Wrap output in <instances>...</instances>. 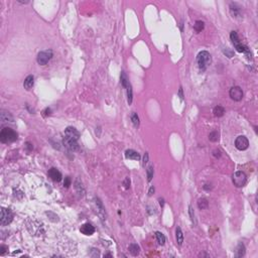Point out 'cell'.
<instances>
[{
	"label": "cell",
	"instance_id": "8",
	"mask_svg": "<svg viewBox=\"0 0 258 258\" xmlns=\"http://www.w3.org/2000/svg\"><path fill=\"white\" fill-rule=\"evenodd\" d=\"M63 143H64L65 146H66L69 150H71V151H77V150L79 149V144L77 143V141L68 138V137H65V138L63 139Z\"/></svg>",
	"mask_w": 258,
	"mask_h": 258
},
{
	"label": "cell",
	"instance_id": "29",
	"mask_svg": "<svg viewBox=\"0 0 258 258\" xmlns=\"http://www.w3.org/2000/svg\"><path fill=\"white\" fill-rule=\"evenodd\" d=\"M153 177V167H149L147 169V181H150Z\"/></svg>",
	"mask_w": 258,
	"mask_h": 258
},
{
	"label": "cell",
	"instance_id": "39",
	"mask_svg": "<svg viewBox=\"0 0 258 258\" xmlns=\"http://www.w3.org/2000/svg\"><path fill=\"white\" fill-rule=\"evenodd\" d=\"M158 201H159V204H160V206H161V207H163V205H164V201H163V199L159 198V199H158Z\"/></svg>",
	"mask_w": 258,
	"mask_h": 258
},
{
	"label": "cell",
	"instance_id": "5",
	"mask_svg": "<svg viewBox=\"0 0 258 258\" xmlns=\"http://www.w3.org/2000/svg\"><path fill=\"white\" fill-rule=\"evenodd\" d=\"M53 58V51L47 49V51H41L37 55V63L41 66H45L49 62V60Z\"/></svg>",
	"mask_w": 258,
	"mask_h": 258
},
{
	"label": "cell",
	"instance_id": "18",
	"mask_svg": "<svg viewBox=\"0 0 258 258\" xmlns=\"http://www.w3.org/2000/svg\"><path fill=\"white\" fill-rule=\"evenodd\" d=\"M230 11H231V13H232V15H234L235 17L240 15V7H239L236 3H231Z\"/></svg>",
	"mask_w": 258,
	"mask_h": 258
},
{
	"label": "cell",
	"instance_id": "33",
	"mask_svg": "<svg viewBox=\"0 0 258 258\" xmlns=\"http://www.w3.org/2000/svg\"><path fill=\"white\" fill-rule=\"evenodd\" d=\"M224 53L226 56H228V58H232L233 57V51H231L229 49V47H226V49H224Z\"/></svg>",
	"mask_w": 258,
	"mask_h": 258
},
{
	"label": "cell",
	"instance_id": "14",
	"mask_svg": "<svg viewBox=\"0 0 258 258\" xmlns=\"http://www.w3.org/2000/svg\"><path fill=\"white\" fill-rule=\"evenodd\" d=\"M96 205H97V210H98L99 215L102 217V219H104L106 217V212H105V208L103 207V204L101 203V201L99 199H96ZM106 219V218H105Z\"/></svg>",
	"mask_w": 258,
	"mask_h": 258
},
{
	"label": "cell",
	"instance_id": "16",
	"mask_svg": "<svg viewBox=\"0 0 258 258\" xmlns=\"http://www.w3.org/2000/svg\"><path fill=\"white\" fill-rule=\"evenodd\" d=\"M1 121L4 123V122H12L13 121V117L11 116V114L9 112L6 111H2L1 112Z\"/></svg>",
	"mask_w": 258,
	"mask_h": 258
},
{
	"label": "cell",
	"instance_id": "15",
	"mask_svg": "<svg viewBox=\"0 0 258 258\" xmlns=\"http://www.w3.org/2000/svg\"><path fill=\"white\" fill-rule=\"evenodd\" d=\"M128 250H129V252H130L133 256H137L139 254V252H140V248H139V246L137 245V244H135V243L130 244V245H129V248H128Z\"/></svg>",
	"mask_w": 258,
	"mask_h": 258
},
{
	"label": "cell",
	"instance_id": "30",
	"mask_svg": "<svg viewBox=\"0 0 258 258\" xmlns=\"http://www.w3.org/2000/svg\"><path fill=\"white\" fill-rule=\"evenodd\" d=\"M189 213H190V216H191V220H192V222L193 223H195V224H196V218H195V213H194V210H193V208L191 207H189Z\"/></svg>",
	"mask_w": 258,
	"mask_h": 258
},
{
	"label": "cell",
	"instance_id": "10",
	"mask_svg": "<svg viewBox=\"0 0 258 258\" xmlns=\"http://www.w3.org/2000/svg\"><path fill=\"white\" fill-rule=\"evenodd\" d=\"M80 231L81 233H83L86 236H91V235L94 234L95 232V228L93 225H91L90 223H86V224H83L80 228Z\"/></svg>",
	"mask_w": 258,
	"mask_h": 258
},
{
	"label": "cell",
	"instance_id": "6",
	"mask_svg": "<svg viewBox=\"0 0 258 258\" xmlns=\"http://www.w3.org/2000/svg\"><path fill=\"white\" fill-rule=\"evenodd\" d=\"M229 94H230L231 99L234 101H241L243 98V91L238 86H234V87L231 88Z\"/></svg>",
	"mask_w": 258,
	"mask_h": 258
},
{
	"label": "cell",
	"instance_id": "11",
	"mask_svg": "<svg viewBox=\"0 0 258 258\" xmlns=\"http://www.w3.org/2000/svg\"><path fill=\"white\" fill-rule=\"evenodd\" d=\"M49 177L53 179V181H61L62 179V173L59 169H55V167H51V169H49V173H47Z\"/></svg>",
	"mask_w": 258,
	"mask_h": 258
},
{
	"label": "cell",
	"instance_id": "25",
	"mask_svg": "<svg viewBox=\"0 0 258 258\" xmlns=\"http://www.w3.org/2000/svg\"><path fill=\"white\" fill-rule=\"evenodd\" d=\"M245 255V247L242 243H240L238 245V248H237V256L238 257H242V256Z\"/></svg>",
	"mask_w": 258,
	"mask_h": 258
},
{
	"label": "cell",
	"instance_id": "26",
	"mask_svg": "<svg viewBox=\"0 0 258 258\" xmlns=\"http://www.w3.org/2000/svg\"><path fill=\"white\" fill-rule=\"evenodd\" d=\"M127 97H128V104H131L132 103V98H133V94H132V87H131V85L129 84V85L127 86Z\"/></svg>",
	"mask_w": 258,
	"mask_h": 258
},
{
	"label": "cell",
	"instance_id": "19",
	"mask_svg": "<svg viewBox=\"0 0 258 258\" xmlns=\"http://www.w3.org/2000/svg\"><path fill=\"white\" fill-rule=\"evenodd\" d=\"M214 115L217 116V117H221V116L224 115L225 113V109L223 108L222 106H216L214 108Z\"/></svg>",
	"mask_w": 258,
	"mask_h": 258
},
{
	"label": "cell",
	"instance_id": "13",
	"mask_svg": "<svg viewBox=\"0 0 258 258\" xmlns=\"http://www.w3.org/2000/svg\"><path fill=\"white\" fill-rule=\"evenodd\" d=\"M33 84H34V78L33 76H28L26 77V79L24 80V83H23V87L24 89L26 90H30L32 87H33Z\"/></svg>",
	"mask_w": 258,
	"mask_h": 258
},
{
	"label": "cell",
	"instance_id": "38",
	"mask_svg": "<svg viewBox=\"0 0 258 258\" xmlns=\"http://www.w3.org/2000/svg\"><path fill=\"white\" fill-rule=\"evenodd\" d=\"M179 98H181V100H183V88H179Z\"/></svg>",
	"mask_w": 258,
	"mask_h": 258
},
{
	"label": "cell",
	"instance_id": "7",
	"mask_svg": "<svg viewBox=\"0 0 258 258\" xmlns=\"http://www.w3.org/2000/svg\"><path fill=\"white\" fill-rule=\"evenodd\" d=\"M235 146L239 150H245L249 146V141H248V139L245 136L241 135V136L237 137L236 140H235Z\"/></svg>",
	"mask_w": 258,
	"mask_h": 258
},
{
	"label": "cell",
	"instance_id": "36",
	"mask_svg": "<svg viewBox=\"0 0 258 258\" xmlns=\"http://www.w3.org/2000/svg\"><path fill=\"white\" fill-rule=\"evenodd\" d=\"M123 185L125 186V189L129 188V185H130V181H129V179H128V177H126V179H125V181H124Z\"/></svg>",
	"mask_w": 258,
	"mask_h": 258
},
{
	"label": "cell",
	"instance_id": "35",
	"mask_svg": "<svg viewBox=\"0 0 258 258\" xmlns=\"http://www.w3.org/2000/svg\"><path fill=\"white\" fill-rule=\"evenodd\" d=\"M0 250H1V251H0V254H1V255H4V253L7 250V247L5 245H1L0 246Z\"/></svg>",
	"mask_w": 258,
	"mask_h": 258
},
{
	"label": "cell",
	"instance_id": "34",
	"mask_svg": "<svg viewBox=\"0 0 258 258\" xmlns=\"http://www.w3.org/2000/svg\"><path fill=\"white\" fill-rule=\"evenodd\" d=\"M147 162H148V153L146 152V153L144 154V156H143V162H142L143 167H145V165H146Z\"/></svg>",
	"mask_w": 258,
	"mask_h": 258
},
{
	"label": "cell",
	"instance_id": "28",
	"mask_svg": "<svg viewBox=\"0 0 258 258\" xmlns=\"http://www.w3.org/2000/svg\"><path fill=\"white\" fill-rule=\"evenodd\" d=\"M209 139L211 141H213V142H216V141L219 140V132H217V131H213V132L210 133L209 135Z\"/></svg>",
	"mask_w": 258,
	"mask_h": 258
},
{
	"label": "cell",
	"instance_id": "1",
	"mask_svg": "<svg viewBox=\"0 0 258 258\" xmlns=\"http://www.w3.org/2000/svg\"><path fill=\"white\" fill-rule=\"evenodd\" d=\"M17 139V133L9 127L3 128L0 132V141L2 143L14 142Z\"/></svg>",
	"mask_w": 258,
	"mask_h": 258
},
{
	"label": "cell",
	"instance_id": "22",
	"mask_svg": "<svg viewBox=\"0 0 258 258\" xmlns=\"http://www.w3.org/2000/svg\"><path fill=\"white\" fill-rule=\"evenodd\" d=\"M155 236H156V239H157V242L159 245H163L164 243H165V237H164V235L162 234L161 232H155Z\"/></svg>",
	"mask_w": 258,
	"mask_h": 258
},
{
	"label": "cell",
	"instance_id": "37",
	"mask_svg": "<svg viewBox=\"0 0 258 258\" xmlns=\"http://www.w3.org/2000/svg\"><path fill=\"white\" fill-rule=\"evenodd\" d=\"M154 187H151V188L149 189V192H148V196H152V194L154 193Z\"/></svg>",
	"mask_w": 258,
	"mask_h": 258
},
{
	"label": "cell",
	"instance_id": "9",
	"mask_svg": "<svg viewBox=\"0 0 258 258\" xmlns=\"http://www.w3.org/2000/svg\"><path fill=\"white\" fill-rule=\"evenodd\" d=\"M65 137H68L70 139H73V140L77 141L80 137V133L79 131L74 127H68L65 130Z\"/></svg>",
	"mask_w": 258,
	"mask_h": 258
},
{
	"label": "cell",
	"instance_id": "21",
	"mask_svg": "<svg viewBox=\"0 0 258 258\" xmlns=\"http://www.w3.org/2000/svg\"><path fill=\"white\" fill-rule=\"evenodd\" d=\"M230 39H231V41H232V43H233V45H238V43H240V39H239L238 33H237L236 31H231Z\"/></svg>",
	"mask_w": 258,
	"mask_h": 258
},
{
	"label": "cell",
	"instance_id": "12",
	"mask_svg": "<svg viewBox=\"0 0 258 258\" xmlns=\"http://www.w3.org/2000/svg\"><path fill=\"white\" fill-rule=\"evenodd\" d=\"M125 156L127 159H133V160H139L140 159V155L138 152H136L133 149H128L125 151Z\"/></svg>",
	"mask_w": 258,
	"mask_h": 258
},
{
	"label": "cell",
	"instance_id": "31",
	"mask_svg": "<svg viewBox=\"0 0 258 258\" xmlns=\"http://www.w3.org/2000/svg\"><path fill=\"white\" fill-rule=\"evenodd\" d=\"M75 185H76V186H75L76 190H77L78 192L80 193V194H81V193H82V194H84V193H85V191H84L83 187H82V185H80V183H79V181H76V183H75Z\"/></svg>",
	"mask_w": 258,
	"mask_h": 258
},
{
	"label": "cell",
	"instance_id": "3",
	"mask_svg": "<svg viewBox=\"0 0 258 258\" xmlns=\"http://www.w3.org/2000/svg\"><path fill=\"white\" fill-rule=\"evenodd\" d=\"M13 219V214L9 209L2 208L1 209V218H0V224L1 226H6L10 224Z\"/></svg>",
	"mask_w": 258,
	"mask_h": 258
},
{
	"label": "cell",
	"instance_id": "17",
	"mask_svg": "<svg viewBox=\"0 0 258 258\" xmlns=\"http://www.w3.org/2000/svg\"><path fill=\"white\" fill-rule=\"evenodd\" d=\"M175 237H177V242L179 245H183V234L181 232V229L179 227H177L175 230Z\"/></svg>",
	"mask_w": 258,
	"mask_h": 258
},
{
	"label": "cell",
	"instance_id": "20",
	"mask_svg": "<svg viewBox=\"0 0 258 258\" xmlns=\"http://www.w3.org/2000/svg\"><path fill=\"white\" fill-rule=\"evenodd\" d=\"M120 80H121V85L123 86L124 88H127V86L129 85V80H128L127 75L125 74V72H121V77H120Z\"/></svg>",
	"mask_w": 258,
	"mask_h": 258
},
{
	"label": "cell",
	"instance_id": "23",
	"mask_svg": "<svg viewBox=\"0 0 258 258\" xmlns=\"http://www.w3.org/2000/svg\"><path fill=\"white\" fill-rule=\"evenodd\" d=\"M204 26H205V24H204V22L201 21V20H197L196 22H195L194 24V28L195 30H196L197 32H201L203 29H204Z\"/></svg>",
	"mask_w": 258,
	"mask_h": 258
},
{
	"label": "cell",
	"instance_id": "24",
	"mask_svg": "<svg viewBox=\"0 0 258 258\" xmlns=\"http://www.w3.org/2000/svg\"><path fill=\"white\" fill-rule=\"evenodd\" d=\"M208 204H209V203H208V201H207V199H200V200L198 201V207L200 208L201 210H203V209H206V208L208 207Z\"/></svg>",
	"mask_w": 258,
	"mask_h": 258
},
{
	"label": "cell",
	"instance_id": "32",
	"mask_svg": "<svg viewBox=\"0 0 258 258\" xmlns=\"http://www.w3.org/2000/svg\"><path fill=\"white\" fill-rule=\"evenodd\" d=\"M71 186V177H66L64 181V187L65 188H69Z\"/></svg>",
	"mask_w": 258,
	"mask_h": 258
},
{
	"label": "cell",
	"instance_id": "27",
	"mask_svg": "<svg viewBox=\"0 0 258 258\" xmlns=\"http://www.w3.org/2000/svg\"><path fill=\"white\" fill-rule=\"evenodd\" d=\"M131 121H132L134 127H138L139 126V118L135 112H132V114H131Z\"/></svg>",
	"mask_w": 258,
	"mask_h": 258
},
{
	"label": "cell",
	"instance_id": "4",
	"mask_svg": "<svg viewBox=\"0 0 258 258\" xmlns=\"http://www.w3.org/2000/svg\"><path fill=\"white\" fill-rule=\"evenodd\" d=\"M247 181V177L243 171H236L233 175V183L237 188H242Z\"/></svg>",
	"mask_w": 258,
	"mask_h": 258
},
{
	"label": "cell",
	"instance_id": "2",
	"mask_svg": "<svg viewBox=\"0 0 258 258\" xmlns=\"http://www.w3.org/2000/svg\"><path fill=\"white\" fill-rule=\"evenodd\" d=\"M197 63L201 71H205L211 64V55L207 51H202L197 57Z\"/></svg>",
	"mask_w": 258,
	"mask_h": 258
}]
</instances>
